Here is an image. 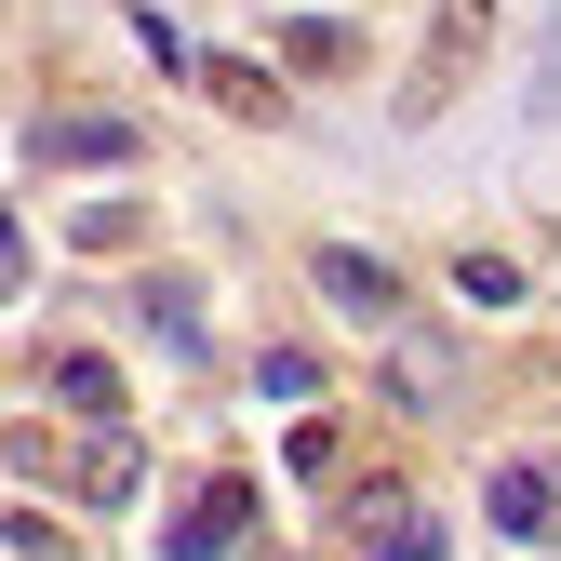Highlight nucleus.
<instances>
[{
	"mask_svg": "<svg viewBox=\"0 0 561 561\" xmlns=\"http://www.w3.org/2000/svg\"><path fill=\"white\" fill-rule=\"evenodd\" d=\"M347 535H362L375 561H442V522L414 495H388V481H347Z\"/></svg>",
	"mask_w": 561,
	"mask_h": 561,
	"instance_id": "nucleus-1",
	"label": "nucleus"
},
{
	"mask_svg": "<svg viewBox=\"0 0 561 561\" xmlns=\"http://www.w3.org/2000/svg\"><path fill=\"white\" fill-rule=\"evenodd\" d=\"M481 508H495V535H522V548H535V535L561 522V481L522 455V468H495V481H481Z\"/></svg>",
	"mask_w": 561,
	"mask_h": 561,
	"instance_id": "nucleus-2",
	"label": "nucleus"
},
{
	"mask_svg": "<svg viewBox=\"0 0 561 561\" xmlns=\"http://www.w3.org/2000/svg\"><path fill=\"white\" fill-rule=\"evenodd\" d=\"M241 535H254V495H241V481H215V495H201V508L174 522V561H228Z\"/></svg>",
	"mask_w": 561,
	"mask_h": 561,
	"instance_id": "nucleus-3",
	"label": "nucleus"
},
{
	"mask_svg": "<svg viewBox=\"0 0 561 561\" xmlns=\"http://www.w3.org/2000/svg\"><path fill=\"white\" fill-rule=\"evenodd\" d=\"M321 295H347V308H375V321H388V308H401V280H388L375 254H321Z\"/></svg>",
	"mask_w": 561,
	"mask_h": 561,
	"instance_id": "nucleus-4",
	"label": "nucleus"
},
{
	"mask_svg": "<svg viewBox=\"0 0 561 561\" xmlns=\"http://www.w3.org/2000/svg\"><path fill=\"white\" fill-rule=\"evenodd\" d=\"M54 401L67 414H121V375L94 362V347H67V362H54Z\"/></svg>",
	"mask_w": 561,
	"mask_h": 561,
	"instance_id": "nucleus-5",
	"label": "nucleus"
},
{
	"mask_svg": "<svg viewBox=\"0 0 561 561\" xmlns=\"http://www.w3.org/2000/svg\"><path fill=\"white\" fill-rule=\"evenodd\" d=\"M134 308H148L161 347H201V295H187V280H134Z\"/></svg>",
	"mask_w": 561,
	"mask_h": 561,
	"instance_id": "nucleus-6",
	"label": "nucleus"
},
{
	"mask_svg": "<svg viewBox=\"0 0 561 561\" xmlns=\"http://www.w3.org/2000/svg\"><path fill=\"white\" fill-rule=\"evenodd\" d=\"M41 161H134V134H121V121H54Z\"/></svg>",
	"mask_w": 561,
	"mask_h": 561,
	"instance_id": "nucleus-7",
	"label": "nucleus"
},
{
	"mask_svg": "<svg viewBox=\"0 0 561 561\" xmlns=\"http://www.w3.org/2000/svg\"><path fill=\"white\" fill-rule=\"evenodd\" d=\"M201 81H215L241 121H280V81H267V67H201Z\"/></svg>",
	"mask_w": 561,
	"mask_h": 561,
	"instance_id": "nucleus-8",
	"label": "nucleus"
},
{
	"mask_svg": "<svg viewBox=\"0 0 561 561\" xmlns=\"http://www.w3.org/2000/svg\"><path fill=\"white\" fill-rule=\"evenodd\" d=\"M14 280H27V267H14V215H0V295H14Z\"/></svg>",
	"mask_w": 561,
	"mask_h": 561,
	"instance_id": "nucleus-9",
	"label": "nucleus"
}]
</instances>
